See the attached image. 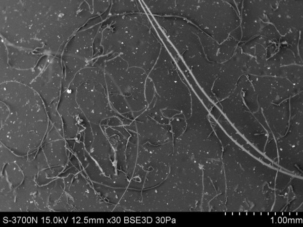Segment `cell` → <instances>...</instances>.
<instances>
[{"label": "cell", "instance_id": "6da1fadb", "mask_svg": "<svg viewBox=\"0 0 303 227\" xmlns=\"http://www.w3.org/2000/svg\"><path fill=\"white\" fill-rule=\"evenodd\" d=\"M227 1H175L173 15L186 17L221 43L240 26V20Z\"/></svg>", "mask_w": 303, "mask_h": 227}, {"label": "cell", "instance_id": "7a4b0ae2", "mask_svg": "<svg viewBox=\"0 0 303 227\" xmlns=\"http://www.w3.org/2000/svg\"><path fill=\"white\" fill-rule=\"evenodd\" d=\"M259 34L270 41H278L280 40V34L271 24H265L262 27Z\"/></svg>", "mask_w": 303, "mask_h": 227}]
</instances>
